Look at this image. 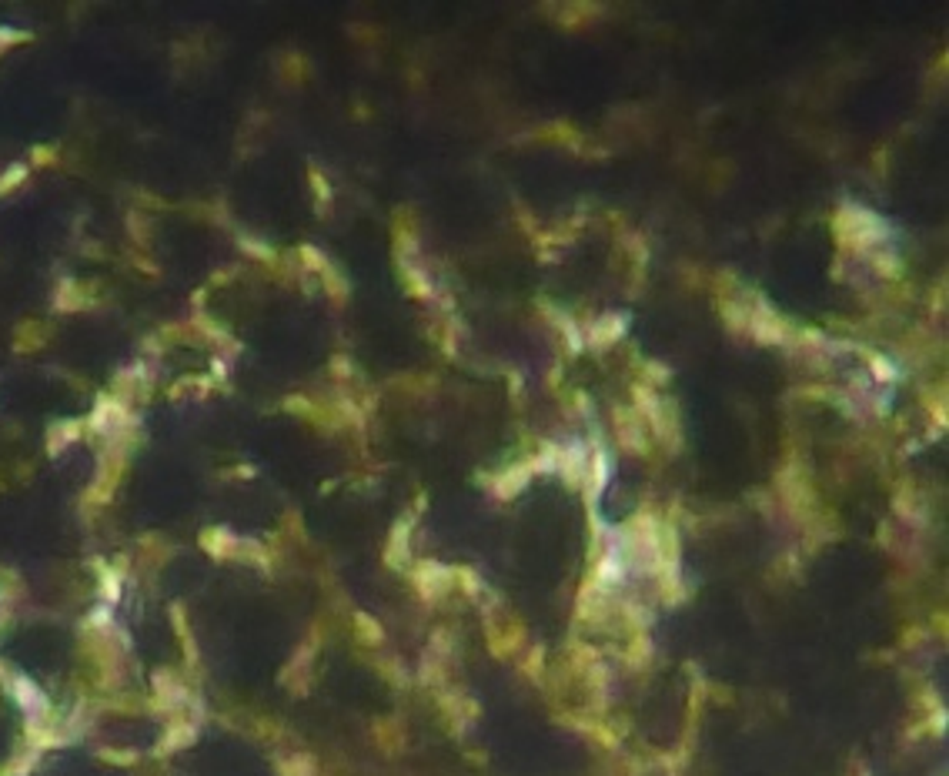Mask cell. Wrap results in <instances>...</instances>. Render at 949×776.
<instances>
[{
    "label": "cell",
    "mask_w": 949,
    "mask_h": 776,
    "mask_svg": "<svg viewBox=\"0 0 949 776\" xmlns=\"http://www.w3.org/2000/svg\"><path fill=\"white\" fill-rule=\"evenodd\" d=\"M11 697H14V703L23 709L27 723H51L54 707H51L47 693L34 683V679H27V676H21V673L11 676Z\"/></svg>",
    "instance_id": "obj_2"
},
{
    "label": "cell",
    "mask_w": 949,
    "mask_h": 776,
    "mask_svg": "<svg viewBox=\"0 0 949 776\" xmlns=\"http://www.w3.org/2000/svg\"><path fill=\"white\" fill-rule=\"evenodd\" d=\"M191 740H194V723H174V726H168L164 740L158 743V753H174V750L188 746Z\"/></svg>",
    "instance_id": "obj_10"
},
{
    "label": "cell",
    "mask_w": 949,
    "mask_h": 776,
    "mask_svg": "<svg viewBox=\"0 0 949 776\" xmlns=\"http://www.w3.org/2000/svg\"><path fill=\"white\" fill-rule=\"evenodd\" d=\"M244 546H248V542H241V539H237L235 532H227V529H204L201 532V549L207 556H215V559H231V556L241 552Z\"/></svg>",
    "instance_id": "obj_5"
},
{
    "label": "cell",
    "mask_w": 949,
    "mask_h": 776,
    "mask_svg": "<svg viewBox=\"0 0 949 776\" xmlns=\"http://www.w3.org/2000/svg\"><path fill=\"white\" fill-rule=\"evenodd\" d=\"M27 178H31V164H27V161L7 164V168L0 171V198H7V194H14L17 188H23Z\"/></svg>",
    "instance_id": "obj_8"
},
{
    "label": "cell",
    "mask_w": 949,
    "mask_h": 776,
    "mask_svg": "<svg viewBox=\"0 0 949 776\" xmlns=\"http://www.w3.org/2000/svg\"><path fill=\"white\" fill-rule=\"evenodd\" d=\"M80 432H84V422H80V419H60V422H54L47 429V439H44L47 452H51V456H60L64 448H70L78 442Z\"/></svg>",
    "instance_id": "obj_6"
},
{
    "label": "cell",
    "mask_w": 949,
    "mask_h": 776,
    "mask_svg": "<svg viewBox=\"0 0 949 776\" xmlns=\"http://www.w3.org/2000/svg\"><path fill=\"white\" fill-rule=\"evenodd\" d=\"M57 161V144H34L31 148V164H37V168H51Z\"/></svg>",
    "instance_id": "obj_12"
},
{
    "label": "cell",
    "mask_w": 949,
    "mask_h": 776,
    "mask_svg": "<svg viewBox=\"0 0 949 776\" xmlns=\"http://www.w3.org/2000/svg\"><path fill=\"white\" fill-rule=\"evenodd\" d=\"M124 228H127V235L137 241V245H147V238H151V225H147L144 211H127Z\"/></svg>",
    "instance_id": "obj_11"
},
{
    "label": "cell",
    "mask_w": 949,
    "mask_h": 776,
    "mask_svg": "<svg viewBox=\"0 0 949 776\" xmlns=\"http://www.w3.org/2000/svg\"><path fill=\"white\" fill-rule=\"evenodd\" d=\"M131 422H134L131 405H127L124 399H117L114 392H104V395H97V402H94V409H91V415H88L84 429H91L94 435H101L104 442H107V439H114V435L131 432Z\"/></svg>",
    "instance_id": "obj_1"
},
{
    "label": "cell",
    "mask_w": 949,
    "mask_h": 776,
    "mask_svg": "<svg viewBox=\"0 0 949 776\" xmlns=\"http://www.w3.org/2000/svg\"><path fill=\"white\" fill-rule=\"evenodd\" d=\"M94 572H97V586H101L104 603H117V599H121V576H117V569L104 566L101 559H94Z\"/></svg>",
    "instance_id": "obj_9"
},
{
    "label": "cell",
    "mask_w": 949,
    "mask_h": 776,
    "mask_svg": "<svg viewBox=\"0 0 949 776\" xmlns=\"http://www.w3.org/2000/svg\"><path fill=\"white\" fill-rule=\"evenodd\" d=\"M84 291H88V285H84V282H78V278L64 274V278H60V282L54 285V295H51V309H54V315H78V311L91 309L94 298L84 295Z\"/></svg>",
    "instance_id": "obj_3"
},
{
    "label": "cell",
    "mask_w": 949,
    "mask_h": 776,
    "mask_svg": "<svg viewBox=\"0 0 949 776\" xmlns=\"http://www.w3.org/2000/svg\"><path fill=\"white\" fill-rule=\"evenodd\" d=\"M47 342H51V325L41 319L17 321V328H14V335H11L14 352H41Z\"/></svg>",
    "instance_id": "obj_4"
},
{
    "label": "cell",
    "mask_w": 949,
    "mask_h": 776,
    "mask_svg": "<svg viewBox=\"0 0 949 776\" xmlns=\"http://www.w3.org/2000/svg\"><path fill=\"white\" fill-rule=\"evenodd\" d=\"M154 693H158L161 709H174V707H181L184 699H188V689H184V683L174 673H170V670H161V673H154Z\"/></svg>",
    "instance_id": "obj_7"
},
{
    "label": "cell",
    "mask_w": 949,
    "mask_h": 776,
    "mask_svg": "<svg viewBox=\"0 0 949 776\" xmlns=\"http://www.w3.org/2000/svg\"><path fill=\"white\" fill-rule=\"evenodd\" d=\"M0 54H4V51H0Z\"/></svg>",
    "instance_id": "obj_13"
}]
</instances>
